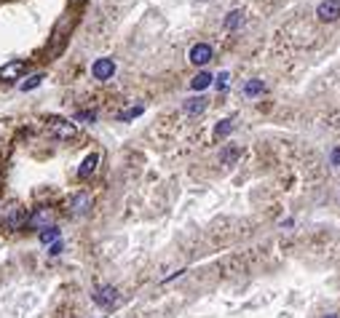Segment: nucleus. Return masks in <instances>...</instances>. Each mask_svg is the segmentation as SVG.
Wrapping results in <instances>:
<instances>
[{
	"label": "nucleus",
	"instance_id": "nucleus-1",
	"mask_svg": "<svg viewBox=\"0 0 340 318\" xmlns=\"http://www.w3.org/2000/svg\"><path fill=\"white\" fill-rule=\"evenodd\" d=\"M0 224H3V230H16V228H22V224H27V217H24V209L22 206H6L3 214H0Z\"/></svg>",
	"mask_w": 340,
	"mask_h": 318
},
{
	"label": "nucleus",
	"instance_id": "nucleus-2",
	"mask_svg": "<svg viewBox=\"0 0 340 318\" xmlns=\"http://www.w3.org/2000/svg\"><path fill=\"white\" fill-rule=\"evenodd\" d=\"M49 131L56 139H72L78 134V131H75V123H70V120H64V118H56V115L49 118Z\"/></svg>",
	"mask_w": 340,
	"mask_h": 318
},
{
	"label": "nucleus",
	"instance_id": "nucleus-3",
	"mask_svg": "<svg viewBox=\"0 0 340 318\" xmlns=\"http://www.w3.org/2000/svg\"><path fill=\"white\" fill-rule=\"evenodd\" d=\"M118 299H121V294H118V289H116V286H99L97 292H94V302L102 305L105 310L116 307V305H118Z\"/></svg>",
	"mask_w": 340,
	"mask_h": 318
},
{
	"label": "nucleus",
	"instance_id": "nucleus-4",
	"mask_svg": "<svg viewBox=\"0 0 340 318\" xmlns=\"http://www.w3.org/2000/svg\"><path fill=\"white\" fill-rule=\"evenodd\" d=\"M316 16L322 22H335V19H340V0H322L316 6Z\"/></svg>",
	"mask_w": 340,
	"mask_h": 318
},
{
	"label": "nucleus",
	"instance_id": "nucleus-5",
	"mask_svg": "<svg viewBox=\"0 0 340 318\" xmlns=\"http://www.w3.org/2000/svg\"><path fill=\"white\" fill-rule=\"evenodd\" d=\"M91 75L97 80H110L112 75H116V62L107 59V56H105V59H97L91 64Z\"/></svg>",
	"mask_w": 340,
	"mask_h": 318
},
{
	"label": "nucleus",
	"instance_id": "nucleus-6",
	"mask_svg": "<svg viewBox=\"0 0 340 318\" xmlns=\"http://www.w3.org/2000/svg\"><path fill=\"white\" fill-rule=\"evenodd\" d=\"M196 67H204V64H209L212 62V46L209 43H196L193 49H191V56H187Z\"/></svg>",
	"mask_w": 340,
	"mask_h": 318
},
{
	"label": "nucleus",
	"instance_id": "nucleus-7",
	"mask_svg": "<svg viewBox=\"0 0 340 318\" xmlns=\"http://www.w3.org/2000/svg\"><path fill=\"white\" fill-rule=\"evenodd\" d=\"M24 67H27V64H24L22 59H19V62L14 59V62L3 64V67H0V80H16L19 75L24 72Z\"/></svg>",
	"mask_w": 340,
	"mask_h": 318
},
{
	"label": "nucleus",
	"instance_id": "nucleus-8",
	"mask_svg": "<svg viewBox=\"0 0 340 318\" xmlns=\"http://www.w3.org/2000/svg\"><path fill=\"white\" fill-rule=\"evenodd\" d=\"M27 224H30V228H49L51 224V209H35L30 217H27Z\"/></svg>",
	"mask_w": 340,
	"mask_h": 318
},
{
	"label": "nucleus",
	"instance_id": "nucleus-9",
	"mask_svg": "<svg viewBox=\"0 0 340 318\" xmlns=\"http://www.w3.org/2000/svg\"><path fill=\"white\" fill-rule=\"evenodd\" d=\"M91 209V195L89 193H75L70 198V211L72 214H86Z\"/></svg>",
	"mask_w": 340,
	"mask_h": 318
},
{
	"label": "nucleus",
	"instance_id": "nucleus-10",
	"mask_svg": "<svg viewBox=\"0 0 340 318\" xmlns=\"http://www.w3.org/2000/svg\"><path fill=\"white\" fill-rule=\"evenodd\" d=\"M97 163H99V155H97V153H91V155L83 158V163H81V168H78V176H81V179H89V176L94 174V168H97Z\"/></svg>",
	"mask_w": 340,
	"mask_h": 318
},
{
	"label": "nucleus",
	"instance_id": "nucleus-11",
	"mask_svg": "<svg viewBox=\"0 0 340 318\" xmlns=\"http://www.w3.org/2000/svg\"><path fill=\"white\" fill-rule=\"evenodd\" d=\"M204 110H206V99L204 97H191L185 102V112H187V115H201Z\"/></svg>",
	"mask_w": 340,
	"mask_h": 318
},
{
	"label": "nucleus",
	"instance_id": "nucleus-12",
	"mask_svg": "<svg viewBox=\"0 0 340 318\" xmlns=\"http://www.w3.org/2000/svg\"><path fill=\"white\" fill-rule=\"evenodd\" d=\"M262 91H266V83L257 80V78H252V80L244 83V97H260Z\"/></svg>",
	"mask_w": 340,
	"mask_h": 318
},
{
	"label": "nucleus",
	"instance_id": "nucleus-13",
	"mask_svg": "<svg viewBox=\"0 0 340 318\" xmlns=\"http://www.w3.org/2000/svg\"><path fill=\"white\" fill-rule=\"evenodd\" d=\"M212 80H214V78H212L209 72H198L196 78L191 80V88H193V91H204V88L212 86Z\"/></svg>",
	"mask_w": 340,
	"mask_h": 318
},
{
	"label": "nucleus",
	"instance_id": "nucleus-14",
	"mask_svg": "<svg viewBox=\"0 0 340 318\" xmlns=\"http://www.w3.org/2000/svg\"><path fill=\"white\" fill-rule=\"evenodd\" d=\"M59 241V230L54 228V224H49V228L41 230V243H46V246H51V243Z\"/></svg>",
	"mask_w": 340,
	"mask_h": 318
},
{
	"label": "nucleus",
	"instance_id": "nucleus-15",
	"mask_svg": "<svg viewBox=\"0 0 340 318\" xmlns=\"http://www.w3.org/2000/svg\"><path fill=\"white\" fill-rule=\"evenodd\" d=\"M233 131V118H225V120H220V123H217V128H214V137L217 139H225Z\"/></svg>",
	"mask_w": 340,
	"mask_h": 318
},
{
	"label": "nucleus",
	"instance_id": "nucleus-16",
	"mask_svg": "<svg viewBox=\"0 0 340 318\" xmlns=\"http://www.w3.org/2000/svg\"><path fill=\"white\" fill-rule=\"evenodd\" d=\"M241 19H244V11H231L228 19H225V30H236L241 24Z\"/></svg>",
	"mask_w": 340,
	"mask_h": 318
},
{
	"label": "nucleus",
	"instance_id": "nucleus-17",
	"mask_svg": "<svg viewBox=\"0 0 340 318\" xmlns=\"http://www.w3.org/2000/svg\"><path fill=\"white\" fill-rule=\"evenodd\" d=\"M75 120H78V123H94V120H97V112H91V110H78V112H75Z\"/></svg>",
	"mask_w": 340,
	"mask_h": 318
},
{
	"label": "nucleus",
	"instance_id": "nucleus-18",
	"mask_svg": "<svg viewBox=\"0 0 340 318\" xmlns=\"http://www.w3.org/2000/svg\"><path fill=\"white\" fill-rule=\"evenodd\" d=\"M41 80H43L41 72H37V75H30V78L22 83V91H30V88H35V86H41Z\"/></svg>",
	"mask_w": 340,
	"mask_h": 318
},
{
	"label": "nucleus",
	"instance_id": "nucleus-19",
	"mask_svg": "<svg viewBox=\"0 0 340 318\" xmlns=\"http://www.w3.org/2000/svg\"><path fill=\"white\" fill-rule=\"evenodd\" d=\"M142 112H145V107L142 105H137V107H131V110H126V112H121V120H131V118H137V115H142Z\"/></svg>",
	"mask_w": 340,
	"mask_h": 318
},
{
	"label": "nucleus",
	"instance_id": "nucleus-20",
	"mask_svg": "<svg viewBox=\"0 0 340 318\" xmlns=\"http://www.w3.org/2000/svg\"><path fill=\"white\" fill-rule=\"evenodd\" d=\"M236 158H239V150H236V147H228V150L222 153V163H233Z\"/></svg>",
	"mask_w": 340,
	"mask_h": 318
},
{
	"label": "nucleus",
	"instance_id": "nucleus-21",
	"mask_svg": "<svg viewBox=\"0 0 340 318\" xmlns=\"http://www.w3.org/2000/svg\"><path fill=\"white\" fill-rule=\"evenodd\" d=\"M228 80H231V72H220V78H217V88L225 91V88H228Z\"/></svg>",
	"mask_w": 340,
	"mask_h": 318
},
{
	"label": "nucleus",
	"instance_id": "nucleus-22",
	"mask_svg": "<svg viewBox=\"0 0 340 318\" xmlns=\"http://www.w3.org/2000/svg\"><path fill=\"white\" fill-rule=\"evenodd\" d=\"M59 251H62V241H56V243H51V249H49V254H59Z\"/></svg>",
	"mask_w": 340,
	"mask_h": 318
},
{
	"label": "nucleus",
	"instance_id": "nucleus-23",
	"mask_svg": "<svg viewBox=\"0 0 340 318\" xmlns=\"http://www.w3.org/2000/svg\"><path fill=\"white\" fill-rule=\"evenodd\" d=\"M332 163H335V166H340V147H335V150H332Z\"/></svg>",
	"mask_w": 340,
	"mask_h": 318
},
{
	"label": "nucleus",
	"instance_id": "nucleus-24",
	"mask_svg": "<svg viewBox=\"0 0 340 318\" xmlns=\"http://www.w3.org/2000/svg\"><path fill=\"white\" fill-rule=\"evenodd\" d=\"M324 318H337V315H324Z\"/></svg>",
	"mask_w": 340,
	"mask_h": 318
}]
</instances>
